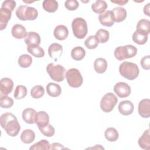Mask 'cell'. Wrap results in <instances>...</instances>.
Here are the masks:
<instances>
[{"instance_id":"cell-27","label":"cell","mask_w":150,"mask_h":150,"mask_svg":"<svg viewBox=\"0 0 150 150\" xmlns=\"http://www.w3.org/2000/svg\"><path fill=\"white\" fill-rule=\"evenodd\" d=\"M58 2L54 0H45L42 3L43 9L49 13L55 12L58 9Z\"/></svg>"},{"instance_id":"cell-2","label":"cell","mask_w":150,"mask_h":150,"mask_svg":"<svg viewBox=\"0 0 150 150\" xmlns=\"http://www.w3.org/2000/svg\"><path fill=\"white\" fill-rule=\"evenodd\" d=\"M120 74L129 80H132L138 77L139 73V68L135 63L123 62L119 66Z\"/></svg>"},{"instance_id":"cell-1","label":"cell","mask_w":150,"mask_h":150,"mask_svg":"<svg viewBox=\"0 0 150 150\" xmlns=\"http://www.w3.org/2000/svg\"><path fill=\"white\" fill-rule=\"evenodd\" d=\"M0 124L8 135L16 137L21 129L20 124L15 115L11 112H5L0 117Z\"/></svg>"},{"instance_id":"cell-33","label":"cell","mask_w":150,"mask_h":150,"mask_svg":"<svg viewBox=\"0 0 150 150\" xmlns=\"http://www.w3.org/2000/svg\"><path fill=\"white\" fill-rule=\"evenodd\" d=\"M137 30H141L148 35L150 33V21L145 19H141L137 23Z\"/></svg>"},{"instance_id":"cell-3","label":"cell","mask_w":150,"mask_h":150,"mask_svg":"<svg viewBox=\"0 0 150 150\" xmlns=\"http://www.w3.org/2000/svg\"><path fill=\"white\" fill-rule=\"evenodd\" d=\"M17 18L21 21L35 20L38 16V11L33 7L27 5H20L15 11Z\"/></svg>"},{"instance_id":"cell-44","label":"cell","mask_w":150,"mask_h":150,"mask_svg":"<svg viewBox=\"0 0 150 150\" xmlns=\"http://www.w3.org/2000/svg\"><path fill=\"white\" fill-rule=\"evenodd\" d=\"M65 149L63 145L58 143V142H54L52 145H50V149Z\"/></svg>"},{"instance_id":"cell-14","label":"cell","mask_w":150,"mask_h":150,"mask_svg":"<svg viewBox=\"0 0 150 150\" xmlns=\"http://www.w3.org/2000/svg\"><path fill=\"white\" fill-rule=\"evenodd\" d=\"M13 87V81L8 77L2 78L0 81V90L2 95H8L12 91Z\"/></svg>"},{"instance_id":"cell-36","label":"cell","mask_w":150,"mask_h":150,"mask_svg":"<svg viewBox=\"0 0 150 150\" xmlns=\"http://www.w3.org/2000/svg\"><path fill=\"white\" fill-rule=\"evenodd\" d=\"M30 150H37V149H50V145L49 142L46 139H42L36 142L29 148Z\"/></svg>"},{"instance_id":"cell-26","label":"cell","mask_w":150,"mask_h":150,"mask_svg":"<svg viewBox=\"0 0 150 150\" xmlns=\"http://www.w3.org/2000/svg\"><path fill=\"white\" fill-rule=\"evenodd\" d=\"M35 138L34 131L30 129H25L21 135V139L24 144H30Z\"/></svg>"},{"instance_id":"cell-42","label":"cell","mask_w":150,"mask_h":150,"mask_svg":"<svg viewBox=\"0 0 150 150\" xmlns=\"http://www.w3.org/2000/svg\"><path fill=\"white\" fill-rule=\"evenodd\" d=\"M141 66L144 70L150 69V56L148 55L143 57L140 62Z\"/></svg>"},{"instance_id":"cell-17","label":"cell","mask_w":150,"mask_h":150,"mask_svg":"<svg viewBox=\"0 0 150 150\" xmlns=\"http://www.w3.org/2000/svg\"><path fill=\"white\" fill-rule=\"evenodd\" d=\"M40 37L39 35L35 32H29L25 38V42L28 46L39 45L40 44Z\"/></svg>"},{"instance_id":"cell-8","label":"cell","mask_w":150,"mask_h":150,"mask_svg":"<svg viewBox=\"0 0 150 150\" xmlns=\"http://www.w3.org/2000/svg\"><path fill=\"white\" fill-rule=\"evenodd\" d=\"M118 101L116 96L112 93H106L100 101V108L105 112H111Z\"/></svg>"},{"instance_id":"cell-4","label":"cell","mask_w":150,"mask_h":150,"mask_svg":"<svg viewBox=\"0 0 150 150\" xmlns=\"http://www.w3.org/2000/svg\"><path fill=\"white\" fill-rule=\"evenodd\" d=\"M71 28L74 36L77 39H83L87 34V24L82 18L74 19L71 23Z\"/></svg>"},{"instance_id":"cell-22","label":"cell","mask_w":150,"mask_h":150,"mask_svg":"<svg viewBox=\"0 0 150 150\" xmlns=\"http://www.w3.org/2000/svg\"><path fill=\"white\" fill-rule=\"evenodd\" d=\"M36 112L31 108H28L25 109L22 114L23 120L27 124H32L35 123V117Z\"/></svg>"},{"instance_id":"cell-9","label":"cell","mask_w":150,"mask_h":150,"mask_svg":"<svg viewBox=\"0 0 150 150\" xmlns=\"http://www.w3.org/2000/svg\"><path fill=\"white\" fill-rule=\"evenodd\" d=\"M114 91L120 98H125L129 96L131 92L130 86L124 82H118L114 87Z\"/></svg>"},{"instance_id":"cell-40","label":"cell","mask_w":150,"mask_h":150,"mask_svg":"<svg viewBox=\"0 0 150 150\" xmlns=\"http://www.w3.org/2000/svg\"><path fill=\"white\" fill-rule=\"evenodd\" d=\"M39 129L42 134L47 137H51L53 136L55 133V129L54 127L49 124L45 127H39Z\"/></svg>"},{"instance_id":"cell-19","label":"cell","mask_w":150,"mask_h":150,"mask_svg":"<svg viewBox=\"0 0 150 150\" xmlns=\"http://www.w3.org/2000/svg\"><path fill=\"white\" fill-rule=\"evenodd\" d=\"M53 34L55 38L57 40H63L67 38L69 35V30L66 26L59 25L54 28Z\"/></svg>"},{"instance_id":"cell-15","label":"cell","mask_w":150,"mask_h":150,"mask_svg":"<svg viewBox=\"0 0 150 150\" xmlns=\"http://www.w3.org/2000/svg\"><path fill=\"white\" fill-rule=\"evenodd\" d=\"M118 108L121 114L123 115H129L133 112L134 106L131 101L124 100L120 103Z\"/></svg>"},{"instance_id":"cell-25","label":"cell","mask_w":150,"mask_h":150,"mask_svg":"<svg viewBox=\"0 0 150 150\" xmlns=\"http://www.w3.org/2000/svg\"><path fill=\"white\" fill-rule=\"evenodd\" d=\"M115 22L118 23L124 21L127 17V11L122 7L114 8L112 11Z\"/></svg>"},{"instance_id":"cell-41","label":"cell","mask_w":150,"mask_h":150,"mask_svg":"<svg viewBox=\"0 0 150 150\" xmlns=\"http://www.w3.org/2000/svg\"><path fill=\"white\" fill-rule=\"evenodd\" d=\"M65 8L69 11H74L79 6V4L76 0H67L64 2Z\"/></svg>"},{"instance_id":"cell-6","label":"cell","mask_w":150,"mask_h":150,"mask_svg":"<svg viewBox=\"0 0 150 150\" xmlns=\"http://www.w3.org/2000/svg\"><path fill=\"white\" fill-rule=\"evenodd\" d=\"M46 71L50 77L55 81L61 82L64 79L66 70L60 64H54L50 63L46 66Z\"/></svg>"},{"instance_id":"cell-13","label":"cell","mask_w":150,"mask_h":150,"mask_svg":"<svg viewBox=\"0 0 150 150\" xmlns=\"http://www.w3.org/2000/svg\"><path fill=\"white\" fill-rule=\"evenodd\" d=\"M12 15V11L9 9L1 7L0 9V30H2L6 28L8 21Z\"/></svg>"},{"instance_id":"cell-10","label":"cell","mask_w":150,"mask_h":150,"mask_svg":"<svg viewBox=\"0 0 150 150\" xmlns=\"http://www.w3.org/2000/svg\"><path fill=\"white\" fill-rule=\"evenodd\" d=\"M98 20L100 23L105 26L110 27L112 26L115 22L114 15L112 11H107L99 15Z\"/></svg>"},{"instance_id":"cell-5","label":"cell","mask_w":150,"mask_h":150,"mask_svg":"<svg viewBox=\"0 0 150 150\" xmlns=\"http://www.w3.org/2000/svg\"><path fill=\"white\" fill-rule=\"evenodd\" d=\"M137 53V48L133 45H127L118 46L114 50V56L118 60H123L134 57Z\"/></svg>"},{"instance_id":"cell-16","label":"cell","mask_w":150,"mask_h":150,"mask_svg":"<svg viewBox=\"0 0 150 150\" xmlns=\"http://www.w3.org/2000/svg\"><path fill=\"white\" fill-rule=\"evenodd\" d=\"M35 122L39 127H43L49 122V117L47 112L43 111H40L36 113L35 117Z\"/></svg>"},{"instance_id":"cell-7","label":"cell","mask_w":150,"mask_h":150,"mask_svg":"<svg viewBox=\"0 0 150 150\" xmlns=\"http://www.w3.org/2000/svg\"><path fill=\"white\" fill-rule=\"evenodd\" d=\"M66 78L68 84L71 87L78 88L83 84V77L79 70L76 68L68 70L66 73Z\"/></svg>"},{"instance_id":"cell-20","label":"cell","mask_w":150,"mask_h":150,"mask_svg":"<svg viewBox=\"0 0 150 150\" xmlns=\"http://www.w3.org/2000/svg\"><path fill=\"white\" fill-rule=\"evenodd\" d=\"M139 146L143 149H150V134L149 129L145 130L138 141Z\"/></svg>"},{"instance_id":"cell-32","label":"cell","mask_w":150,"mask_h":150,"mask_svg":"<svg viewBox=\"0 0 150 150\" xmlns=\"http://www.w3.org/2000/svg\"><path fill=\"white\" fill-rule=\"evenodd\" d=\"M18 63L20 67L22 68H27L31 65L32 63V58L30 55L23 54L19 57Z\"/></svg>"},{"instance_id":"cell-23","label":"cell","mask_w":150,"mask_h":150,"mask_svg":"<svg viewBox=\"0 0 150 150\" xmlns=\"http://www.w3.org/2000/svg\"><path fill=\"white\" fill-rule=\"evenodd\" d=\"M46 91L49 96L56 97L60 95L62 89L59 84L54 83H49L46 86Z\"/></svg>"},{"instance_id":"cell-45","label":"cell","mask_w":150,"mask_h":150,"mask_svg":"<svg viewBox=\"0 0 150 150\" xmlns=\"http://www.w3.org/2000/svg\"><path fill=\"white\" fill-rule=\"evenodd\" d=\"M111 2L115 4H118L119 5H124L125 4H126L128 1V0H117V1H110Z\"/></svg>"},{"instance_id":"cell-38","label":"cell","mask_w":150,"mask_h":150,"mask_svg":"<svg viewBox=\"0 0 150 150\" xmlns=\"http://www.w3.org/2000/svg\"><path fill=\"white\" fill-rule=\"evenodd\" d=\"M98 41L95 35L88 36L84 42L86 47L89 49H94L96 48L98 45Z\"/></svg>"},{"instance_id":"cell-24","label":"cell","mask_w":150,"mask_h":150,"mask_svg":"<svg viewBox=\"0 0 150 150\" xmlns=\"http://www.w3.org/2000/svg\"><path fill=\"white\" fill-rule=\"evenodd\" d=\"M94 70L99 74L104 73L107 69V62L104 58H97L94 62Z\"/></svg>"},{"instance_id":"cell-34","label":"cell","mask_w":150,"mask_h":150,"mask_svg":"<svg viewBox=\"0 0 150 150\" xmlns=\"http://www.w3.org/2000/svg\"><path fill=\"white\" fill-rule=\"evenodd\" d=\"M95 36L97 38L99 43H104L108 40L110 34L108 30L103 29H100L96 32Z\"/></svg>"},{"instance_id":"cell-18","label":"cell","mask_w":150,"mask_h":150,"mask_svg":"<svg viewBox=\"0 0 150 150\" xmlns=\"http://www.w3.org/2000/svg\"><path fill=\"white\" fill-rule=\"evenodd\" d=\"M12 35L17 39H21L26 37L27 35L25 28L21 24H15L13 26L11 30Z\"/></svg>"},{"instance_id":"cell-35","label":"cell","mask_w":150,"mask_h":150,"mask_svg":"<svg viewBox=\"0 0 150 150\" xmlns=\"http://www.w3.org/2000/svg\"><path fill=\"white\" fill-rule=\"evenodd\" d=\"M27 95V88L25 86L22 85H18L16 87L13 96L15 99L20 100L26 97Z\"/></svg>"},{"instance_id":"cell-12","label":"cell","mask_w":150,"mask_h":150,"mask_svg":"<svg viewBox=\"0 0 150 150\" xmlns=\"http://www.w3.org/2000/svg\"><path fill=\"white\" fill-rule=\"evenodd\" d=\"M63 53L62 46L57 43H52L48 49V53L50 58L57 61L62 56Z\"/></svg>"},{"instance_id":"cell-29","label":"cell","mask_w":150,"mask_h":150,"mask_svg":"<svg viewBox=\"0 0 150 150\" xmlns=\"http://www.w3.org/2000/svg\"><path fill=\"white\" fill-rule=\"evenodd\" d=\"M86 55V51L81 46H77L74 47L71 51V57L76 61H79L84 59Z\"/></svg>"},{"instance_id":"cell-28","label":"cell","mask_w":150,"mask_h":150,"mask_svg":"<svg viewBox=\"0 0 150 150\" xmlns=\"http://www.w3.org/2000/svg\"><path fill=\"white\" fill-rule=\"evenodd\" d=\"M107 8V4L105 1L98 0L93 3L91 5L92 11L98 14L104 12Z\"/></svg>"},{"instance_id":"cell-46","label":"cell","mask_w":150,"mask_h":150,"mask_svg":"<svg viewBox=\"0 0 150 150\" xmlns=\"http://www.w3.org/2000/svg\"><path fill=\"white\" fill-rule=\"evenodd\" d=\"M149 6H150V4L148 3L144 8V13L145 15H146L147 16H150V13H149Z\"/></svg>"},{"instance_id":"cell-11","label":"cell","mask_w":150,"mask_h":150,"mask_svg":"<svg viewBox=\"0 0 150 150\" xmlns=\"http://www.w3.org/2000/svg\"><path fill=\"white\" fill-rule=\"evenodd\" d=\"M138 111L139 115L144 118H148L150 116V100L143 99L138 104Z\"/></svg>"},{"instance_id":"cell-30","label":"cell","mask_w":150,"mask_h":150,"mask_svg":"<svg viewBox=\"0 0 150 150\" xmlns=\"http://www.w3.org/2000/svg\"><path fill=\"white\" fill-rule=\"evenodd\" d=\"M28 52L35 57H43L45 56V51L39 45L29 46L27 47Z\"/></svg>"},{"instance_id":"cell-39","label":"cell","mask_w":150,"mask_h":150,"mask_svg":"<svg viewBox=\"0 0 150 150\" xmlns=\"http://www.w3.org/2000/svg\"><path fill=\"white\" fill-rule=\"evenodd\" d=\"M13 105V100L6 95H1L0 106L4 108H9Z\"/></svg>"},{"instance_id":"cell-31","label":"cell","mask_w":150,"mask_h":150,"mask_svg":"<svg viewBox=\"0 0 150 150\" xmlns=\"http://www.w3.org/2000/svg\"><path fill=\"white\" fill-rule=\"evenodd\" d=\"M104 136L107 141L110 142H114L118 139L119 134L115 128L109 127L105 131Z\"/></svg>"},{"instance_id":"cell-37","label":"cell","mask_w":150,"mask_h":150,"mask_svg":"<svg viewBox=\"0 0 150 150\" xmlns=\"http://www.w3.org/2000/svg\"><path fill=\"white\" fill-rule=\"evenodd\" d=\"M45 93V90L42 86L36 85L33 87L30 91V95L33 98H40Z\"/></svg>"},{"instance_id":"cell-21","label":"cell","mask_w":150,"mask_h":150,"mask_svg":"<svg viewBox=\"0 0 150 150\" xmlns=\"http://www.w3.org/2000/svg\"><path fill=\"white\" fill-rule=\"evenodd\" d=\"M148 35L146 33L139 30H136L132 36V40L137 44L142 45L146 43L148 40Z\"/></svg>"},{"instance_id":"cell-43","label":"cell","mask_w":150,"mask_h":150,"mask_svg":"<svg viewBox=\"0 0 150 150\" xmlns=\"http://www.w3.org/2000/svg\"><path fill=\"white\" fill-rule=\"evenodd\" d=\"M1 7L7 8L12 12L15 9V8L16 7V2L15 1H12V0L5 1L2 4Z\"/></svg>"}]
</instances>
